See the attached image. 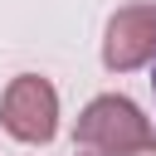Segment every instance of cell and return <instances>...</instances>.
<instances>
[{"label":"cell","mask_w":156,"mask_h":156,"mask_svg":"<svg viewBox=\"0 0 156 156\" xmlns=\"http://www.w3.org/2000/svg\"><path fill=\"white\" fill-rule=\"evenodd\" d=\"M78 146L98 151V156H141L156 151V132L146 122V112L122 98V93H102L78 112Z\"/></svg>","instance_id":"6da1fadb"},{"label":"cell","mask_w":156,"mask_h":156,"mask_svg":"<svg viewBox=\"0 0 156 156\" xmlns=\"http://www.w3.org/2000/svg\"><path fill=\"white\" fill-rule=\"evenodd\" d=\"M0 122L15 141H29V146H44L54 132H58V93L49 78L39 73H20L10 78L5 98H0Z\"/></svg>","instance_id":"7a4b0ae2"},{"label":"cell","mask_w":156,"mask_h":156,"mask_svg":"<svg viewBox=\"0 0 156 156\" xmlns=\"http://www.w3.org/2000/svg\"><path fill=\"white\" fill-rule=\"evenodd\" d=\"M146 58H156V5L136 0V5H122L107 20L102 63L112 73H127V68H141Z\"/></svg>","instance_id":"3957f363"},{"label":"cell","mask_w":156,"mask_h":156,"mask_svg":"<svg viewBox=\"0 0 156 156\" xmlns=\"http://www.w3.org/2000/svg\"><path fill=\"white\" fill-rule=\"evenodd\" d=\"M151 88H156V73H151Z\"/></svg>","instance_id":"277c9868"}]
</instances>
